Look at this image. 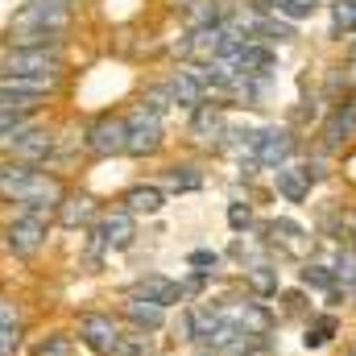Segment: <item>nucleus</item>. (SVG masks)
<instances>
[{
  "mask_svg": "<svg viewBox=\"0 0 356 356\" xmlns=\"http://www.w3.org/2000/svg\"><path fill=\"white\" fill-rule=\"evenodd\" d=\"M116 319H120L124 327H137V332H149V336L170 327V311H166V307L145 302V298H133V294H124V298H120Z\"/></svg>",
  "mask_w": 356,
  "mask_h": 356,
  "instance_id": "11",
  "label": "nucleus"
},
{
  "mask_svg": "<svg viewBox=\"0 0 356 356\" xmlns=\"http://www.w3.org/2000/svg\"><path fill=\"white\" fill-rule=\"evenodd\" d=\"M120 207L133 211V216H158L166 207V191L158 182H133L124 195H120Z\"/></svg>",
  "mask_w": 356,
  "mask_h": 356,
  "instance_id": "18",
  "label": "nucleus"
},
{
  "mask_svg": "<svg viewBox=\"0 0 356 356\" xmlns=\"http://www.w3.org/2000/svg\"><path fill=\"white\" fill-rule=\"evenodd\" d=\"M75 348H79L75 332H63V327H54V332L29 336V344H25V356H75Z\"/></svg>",
  "mask_w": 356,
  "mask_h": 356,
  "instance_id": "22",
  "label": "nucleus"
},
{
  "mask_svg": "<svg viewBox=\"0 0 356 356\" xmlns=\"http://www.w3.org/2000/svg\"><path fill=\"white\" fill-rule=\"evenodd\" d=\"M67 195V182L42 166L29 162H0V203L8 207H38V211H54Z\"/></svg>",
  "mask_w": 356,
  "mask_h": 356,
  "instance_id": "1",
  "label": "nucleus"
},
{
  "mask_svg": "<svg viewBox=\"0 0 356 356\" xmlns=\"http://www.w3.org/2000/svg\"><path fill=\"white\" fill-rule=\"evenodd\" d=\"M356 133V99H340L332 112H327V120H323V149H336V145H344L348 137Z\"/></svg>",
  "mask_w": 356,
  "mask_h": 356,
  "instance_id": "16",
  "label": "nucleus"
},
{
  "mask_svg": "<svg viewBox=\"0 0 356 356\" xmlns=\"http://www.w3.org/2000/svg\"><path fill=\"white\" fill-rule=\"evenodd\" d=\"M277 298H282V315H290V319L294 315H307V290L302 286L298 290H282Z\"/></svg>",
  "mask_w": 356,
  "mask_h": 356,
  "instance_id": "31",
  "label": "nucleus"
},
{
  "mask_svg": "<svg viewBox=\"0 0 356 356\" xmlns=\"http://www.w3.org/2000/svg\"><path fill=\"white\" fill-rule=\"evenodd\" d=\"M25 120H33V116H25ZM17 124H21V116H13V112H4V108H0V141H4Z\"/></svg>",
  "mask_w": 356,
  "mask_h": 356,
  "instance_id": "36",
  "label": "nucleus"
},
{
  "mask_svg": "<svg viewBox=\"0 0 356 356\" xmlns=\"http://www.w3.org/2000/svg\"><path fill=\"white\" fill-rule=\"evenodd\" d=\"M116 356H158V348H154V336H149V332H137V327H124Z\"/></svg>",
  "mask_w": 356,
  "mask_h": 356,
  "instance_id": "28",
  "label": "nucleus"
},
{
  "mask_svg": "<svg viewBox=\"0 0 356 356\" xmlns=\"http://www.w3.org/2000/svg\"><path fill=\"white\" fill-rule=\"evenodd\" d=\"M0 145H4V154H8L13 162H29V166H46V162L58 154V137H54V129L38 124V116H33V120H21Z\"/></svg>",
  "mask_w": 356,
  "mask_h": 356,
  "instance_id": "3",
  "label": "nucleus"
},
{
  "mask_svg": "<svg viewBox=\"0 0 356 356\" xmlns=\"http://www.w3.org/2000/svg\"><path fill=\"white\" fill-rule=\"evenodd\" d=\"M29 344V327L25 323H8L0 327V356H21Z\"/></svg>",
  "mask_w": 356,
  "mask_h": 356,
  "instance_id": "29",
  "label": "nucleus"
},
{
  "mask_svg": "<svg viewBox=\"0 0 356 356\" xmlns=\"http://www.w3.org/2000/svg\"><path fill=\"white\" fill-rule=\"evenodd\" d=\"M91 236H95V249H99V253H124V249L137 241V216L124 211V207L99 211L95 224H91Z\"/></svg>",
  "mask_w": 356,
  "mask_h": 356,
  "instance_id": "9",
  "label": "nucleus"
},
{
  "mask_svg": "<svg viewBox=\"0 0 356 356\" xmlns=\"http://www.w3.org/2000/svg\"><path fill=\"white\" fill-rule=\"evenodd\" d=\"M344 356H356V340H348V344H344Z\"/></svg>",
  "mask_w": 356,
  "mask_h": 356,
  "instance_id": "37",
  "label": "nucleus"
},
{
  "mask_svg": "<svg viewBox=\"0 0 356 356\" xmlns=\"http://www.w3.org/2000/svg\"><path fill=\"white\" fill-rule=\"evenodd\" d=\"M211 282H216V273H203V269H191V273L182 277V294H186V298H195V294H203V290H207Z\"/></svg>",
  "mask_w": 356,
  "mask_h": 356,
  "instance_id": "32",
  "label": "nucleus"
},
{
  "mask_svg": "<svg viewBox=\"0 0 356 356\" xmlns=\"http://www.w3.org/2000/svg\"><path fill=\"white\" fill-rule=\"evenodd\" d=\"M0 75H21V79H63L67 75V58L63 50H0Z\"/></svg>",
  "mask_w": 356,
  "mask_h": 356,
  "instance_id": "4",
  "label": "nucleus"
},
{
  "mask_svg": "<svg viewBox=\"0 0 356 356\" xmlns=\"http://www.w3.org/2000/svg\"><path fill=\"white\" fill-rule=\"evenodd\" d=\"M191 137L199 145H211L220 149L228 141V116H224V104H203L191 112Z\"/></svg>",
  "mask_w": 356,
  "mask_h": 356,
  "instance_id": "14",
  "label": "nucleus"
},
{
  "mask_svg": "<svg viewBox=\"0 0 356 356\" xmlns=\"http://www.w3.org/2000/svg\"><path fill=\"white\" fill-rule=\"evenodd\" d=\"M120 336H124V323L116 319V311H79L75 319V340L91 356H116Z\"/></svg>",
  "mask_w": 356,
  "mask_h": 356,
  "instance_id": "5",
  "label": "nucleus"
},
{
  "mask_svg": "<svg viewBox=\"0 0 356 356\" xmlns=\"http://www.w3.org/2000/svg\"><path fill=\"white\" fill-rule=\"evenodd\" d=\"M124 124H129V149H124V154H133V158H154V154L162 149V116H154L149 108L133 104V108L124 112Z\"/></svg>",
  "mask_w": 356,
  "mask_h": 356,
  "instance_id": "10",
  "label": "nucleus"
},
{
  "mask_svg": "<svg viewBox=\"0 0 356 356\" xmlns=\"http://www.w3.org/2000/svg\"><path fill=\"white\" fill-rule=\"evenodd\" d=\"M83 149L91 158H116L129 149V124L120 112H99L83 129Z\"/></svg>",
  "mask_w": 356,
  "mask_h": 356,
  "instance_id": "7",
  "label": "nucleus"
},
{
  "mask_svg": "<svg viewBox=\"0 0 356 356\" xmlns=\"http://www.w3.org/2000/svg\"><path fill=\"white\" fill-rule=\"evenodd\" d=\"M294 133L290 129H257V145H253V162L266 170H282L294 158Z\"/></svg>",
  "mask_w": 356,
  "mask_h": 356,
  "instance_id": "12",
  "label": "nucleus"
},
{
  "mask_svg": "<svg viewBox=\"0 0 356 356\" xmlns=\"http://www.w3.org/2000/svg\"><path fill=\"white\" fill-rule=\"evenodd\" d=\"M8 323H21V302L8 290H0V327H8Z\"/></svg>",
  "mask_w": 356,
  "mask_h": 356,
  "instance_id": "34",
  "label": "nucleus"
},
{
  "mask_svg": "<svg viewBox=\"0 0 356 356\" xmlns=\"http://www.w3.org/2000/svg\"><path fill=\"white\" fill-rule=\"evenodd\" d=\"M228 228L241 236V232H249L253 228V207L249 203H228Z\"/></svg>",
  "mask_w": 356,
  "mask_h": 356,
  "instance_id": "30",
  "label": "nucleus"
},
{
  "mask_svg": "<svg viewBox=\"0 0 356 356\" xmlns=\"http://www.w3.org/2000/svg\"><path fill=\"white\" fill-rule=\"evenodd\" d=\"M124 294H133V298H145V302H158V307H178V302H186V294H182V282L175 277H166V273H141Z\"/></svg>",
  "mask_w": 356,
  "mask_h": 356,
  "instance_id": "13",
  "label": "nucleus"
},
{
  "mask_svg": "<svg viewBox=\"0 0 356 356\" xmlns=\"http://www.w3.org/2000/svg\"><path fill=\"white\" fill-rule=\"evenodd\" d=\"M186 266L203 269V273H220V253H211V249H195V253H186Z\"/></svg>",
  "mask_w": 356,
  "mask_h": 356,
  "instance_id": "33",
  "label": "nucleus"
},
{
  "mask_svg": "<svg viewBox=\"0 0 356 356\" xmlns=\"http://www.w3.org/2000/svg\"><path fill=\"white\" fill-rule=\"evenodd\" d=\"M162 182H166V191H178V195H186V191H199V186H203V175H199L191 162H175V166H166Z\"/></svg>",
  "mask_w": 356,
  "mask_h": 356,
  "instance_id": "25",
  "label": "nucleus"
},
{
  "mask_svg": "<svg viewBox=\"0 0 356 356\" xmlns=\"http://www.w3.org/2000/svg\"><path fill=\"white\" fill-rule=\"evenodd\" d=\"M54 79H21V75H0V95H17V99H25V104H46L50 95H54Z\"/></svg>",
  "mask_w": 356,
  "mask_h": 356,
  "instance_id": "21",
  "label": "nucleus"
},
{
  "mask_svg": "<svg viewBox=\"0 0 356 356\" xmlns=\"http://www.w3.org/2000/svg\"><path fill=\"white\" fill-rule=\"evenodd\" d=\"M298 286L302 290H311V294H332L340 282H336V273L332 266H319V261H307V266L298 269Z\"/></svg>",
  "mask_w": 356,
  "mask_h": 356,
  "instance_id": "24",
  "label": "nucleus"
},
{
  "mask_svg": "<svg viewBox=\"0 0 356 356\" xmlns=\"http://www.w3.org/2000/svg\"><path fill=\"white\" fill-rule=\"evenodd\" d=\"M216 307L224 311V319L241 332H253V336H269L277 327V315L269 311L261 298L253 294H232V298H216Z\"/></svg>",
  "mask_w": 356,
  "mask_h": 356,
  "instance_id": "8",
  "label": "nucleus"
},
{
  "mask_svg": "<svg viewBox=\"0 0 356 356\" xmlns=\"http://www.w3.org/2000/svg\"><path fill=\"white\" fill-rule=\"evenodd\" d=\"M95 216H99L95 199H91V195H79V191H67L63 203L54 207V220H58L63 228H88V224H95Z\"/></svg>",
  "mask_w": 356,
  "mask_h": 356,
  "instance_id": "17",
  "label": "nucleus"
},
{
  "mask_svg": "<svg viewBox=\"0 0 356 356\" xmlns=\"http://www.w3.org/2000/svg\"><path fill=\"white\" fill-rule=\"evenodd\" d=\"M273 186H277V195L286 203H302L315 182L307 175V166H282V170H273Z\"/></svg>",
  "mask_w": 356,
  "mask_h": 356,
  "instance_id": "23",
  "label": "nucleus"
},
{
  "mask_svg": "<svg viewBox=\"0 0 356 356\" xmlns=\"http://www.w3.org/2000/svg\"><path fill=\"white\" fill-rule=\"evenodd\" d=\"M166 91H170V104L186 108V112H195V108L207 104V91H203V83L195 79L191 67H175V71L166 75Z\"/></svg>",
  "mask_w": 356,
  "mask_h": 356,
  "instance_id": "15",
  "label": "nucleus"
},
{
  "mask_svg": "<svg viewBox=\"0 0 356 356\" xmlns=\"http://www.w3.org/2000/svg\"><path fill=\"white\" fill-rule=\"evenodd\" d=\"M245 294H253V298H277L282 294V273L273 261H257V266H245Z\"/></svg>",
  "mask_w": 356,
  "mask_h": 356,
  "instance_id": "19",
  "label": "nucleus"
},
{
  "mask_svg": "<svg viewBox=\"0 0 356 356\" xmlns=\"http://www.w3.org/2000/svg\"><path fill=\"white\" fill-rule=\"evenodd\" d=\"M71 25V8L58 4V0H29L13 13L8 21V33H50V38H63Z\"/></svg>",
  "mask_w": 356,
  "mask_h": 356,
  "instance_id": "6",
  "label": "nucleus"
},
{
  "mask_svg": "<svg viewBox=\"0 0 356 356\" xmlns=\"http://www.w3.org/2000/svg\"><path fill=\"white\" fill-rule=\"evenodd\" d=\"M257 8H261V13H277V17H286V21H307V17L319 8V0H261Z\"/></svg>",
  "mask_w": 356,
  "mask_h": 356,
  "instance_id": "26",
  "label": "nucleus"
},
{
  "mask_svg": "<svg viewBox=\"0 0 356 356\" xmlns=\"http://www.w3.org/2000/svg\"><path fill=\"white\" fill-rule=\"evenodd\" d=\"M50 224L54 211H38V207H13V216L0 224V245L13 257H33L46 249L50 241Z\"/></svg>",
  "mask_w": 356,
  "mask_h": 356,
  "instance_id": "2",
  "label": "nucleus"
},
{
  "mask_svg": "<svg viewBox=\"0 0 356 356\" xmlns=\"http://www.w3.org/2000/svg\"><path fill=\"white\" fill-rule=\"evenodd\" d=\"M170 332H175V340H182V344H195V327H191V311H186V307L178 311V319L170 323Z\"/></svg>",
  "mask_w": 356,
  "mask_h": 356,
  "instance_id": "35",
  "label": "nucleus"
},
{
  "mask_svg": "<svg viewBox=\"0 0 356 356\" xmlns=\"http://www.w3.org/2000/svg\"><path fill=\"white\" fill-rule=\"evenodd\" d=\"M332 273H336V282L356 294V245H340V253H336V261H332Z\"/></svg>",
  "mask_w": 356,
  "mask_h": 356,
  "instance_id": "27",
  "label": "nucleus"
},
{
  "mask_svg": "<svg viewBox=\"0 0 356 356\" xmlns=\"http://www.w3.org/2000/svg\"><path fill=\"white\" fill-rule=\"evenodd\" d=\"M336 336H340V315H332V311H311V319H307V327H302V348H307V353H319V348H327Z\"/></svg>",
  "mask_w": 356,
  "mask_h": 356,
  "instance_id": "20",
  "label": "nucleus"
}]
</instances>
